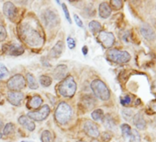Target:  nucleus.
Returning <instances> with one entry per match:
<instances>
[{
  "label": "nucleus",
  "instance_id": "14",
  "mask_svg": "<svg viewBox=\"0 0 156 142\" xmlns=\"http://www.w3.org/2000/svg\"><path fill=\"white\" fill-rule=\"evenodd\" d=\"M44 20L46 22V25L49 27H54L57 26L59 23V18L57 14L52 10H47L44 14Z\"/></svg>",
  "mask_w": 156,
  "mask_h": 142
},
{
  "label": "nucleus",
  "instance_id": "11",
  "mask_svg": "<svg viewBox=\"0 0 156 142\" xmlns=\"http://www.w3.org/2000/svg\"><path fill=\"white\" fill-rule=\"evenodd\" d=\"M140 34L147 41H154L156 40V33L154 30L148 24H142L140 29Z\"/></svg>",
  "mask_w": 156,
  "mask_h": 142
},
{
  "label": "nucleus",
  "instance_id": "46",
  "mask_svg": "<svg viewBox=\"0 0 156 142\" xmlns=\"http://www.w3.org/2000/svg\"><path fill=\"white\" fill-rule=\"evenodd\" d=\"M79 142H85V141H79Z\"/></svg>",
  "mask_w": 156,
  "mask_h": 142
},
{
  "label": "nucleus",
  "instance_id": "7",
  "mask_svg": "<svg viewBox=\"0 0 156 142\" xmlns=\"http://www.w3.org/2000/svg\"><path fill=\"white\" fill-rule=\"evenodd\" d=\"M51 113V109L49 107V105H43L42 107H41L39 110L37 111H33V112H30L28 113V117L30 118L32 121H43L45 120L48 115Z\"/></svg>",
  "mask_w": 156,
  "mask_h": 142
},
{
  "label": "nucleus",
  "instance_id": "36",
  "mask_svg": "<svg viewBox=\"0 0 156 142\" xmlns=\"http://www.w3.org/2000/svg\"><path fill=\"white\" fill-rule=\"evenodd\" d=\"M120 103H121V104L124 105V106H127V105L130 104V103H131V98H130V96H125L124 98H121V99H120Z\"/></svg>",
  "mask_w": 156,
  "mask_h": 142
},
{
  "label": "nucleus",
  "instance_id": "32",
  "mask_svg": "<svg viewBox=\"0 0 156 142\" xmlns=\"http://www.w3.org/2000/svg\"><path fill=\"white\" fill-rule=\"evenodd\" d=\"M122 115L126 120H129L131 117H133V114L132 111L129 109H123L122 110Z\"/></svg>",
  "mask_w": 156,
  "mask_h": 142
},
{
  "label": "nucleus",
  "instance_id": "38",
  "mask_svg": "<svg viewBox=\"0 0 156 142\" xmlns=\"http://www.w3.org/2000/svg\"><path fill=\"white\" fill-rule=\"evenodd\" d=\"M101 138H102V140H103L104 142H108V141L111 139V136H110V134H108V132H104V133H102V135H101Z\"/></svg>",
  "mask_w": 156,
  "mask_h": 142
},
{
  "label": "nucleus",
  "instance_id": "20",
  "mask_svg": "<svg viewBox=\"0 0 156 142\" xmlns=\"http://www.w3.org/2000/svg\"><path fill=\"white\" fill-rule=\"evenodd\" d=\"M43 103V100L41 96H34L31 98V100L30 101L29 103V107L32 108V109H38L39 107H41V105Z\"/></svg>",
  "mask_w": 156,
  "mask_h": 142
},
{
  "label": "nucleus",
  "instance_id": "40",
  "mask_svg": "<svg viewBox=\"0 0 156 142\" xmlns=\"http://www.w3.org/2000/svg\"><path fill=\"white\" fill-rule=\"evenodd\" d=\"M154 103H155V104H153V103H151V110H152L154 113H156V101H154Z\"/></svg>",
  "mask_w": 156,
  "mask_h": 142
},
{
  "label": "nucleus",
  "instance_id": "22",
  "mask_svg": "<svg viewBox=\"0 0 156 142\" xmlns=\"http://www.w3.org/2000/svg\"><path fill=\"white\" fill-rule=\"evenodd\" d=\"M88 28H89V30L93 32V33H99L100 32H101V30H102V26H101V24L98 22V21H90L89 22V24H88Z\"/></svg>",
  "mask_w": 156,
  "mask_h": 142
},
{
  "label": "nucleus",
  "instance_id": "19",
  "mask_svg": "<svg viewBox=\"0 0 156 142\" xmlns=\"http://www.w3.org/2000/svg\"><path fill=\"white\" fill-rule=\"evenodd\" d=\"M62 50H63V43L62 41H59L50 51V56L52 58H58L62 54Z\"/></svg>",
  "mask_w": 156,
  "mask_h": 142
},
{
  "label": "nucleus",
  "instance_id": "44",
  "mask_svg": "<svg viewBox=\"0 0 156 142\" xmlns=\"http://www.w3.org/2000/svg\"><path fill=\"white\" fill-rule=\"evenodd\" d=\"M21 142H29V141H21Z\"/></svg>",
  "mask_w": 156,
  "mask_h": 142
},
{
  "label": "nucleus",
  "instance_id": "41",
  "mask_svg": "<svg viewBox=\"0 0 156 142\" xmlns=\"http://www.w3.org/2000/svg\"><path fill=\"white\" fill-rule=\"evenodd\" d=\"M152 89H153V91L156 92V80L153 82V85H152Z\"/></svg>",
  "mask_w": 156,
  "mask_h": 142
},
{
  "label": "nucleus",
  "instance_id": "37",
  "mask_svg": "<svg viewBox=\"0 0 156 142\" xmlns=\"http://www.w3.org/2000/svg\"><path fill=\"white\" fill-rule=\"evenodd\" d=\"M73 19H74V22L76 23V25H77L78 27H83V26H84V25H83V21H82V20L79 18V16H78L77 14H74Z\"/></svg>",
  "mask_w": 156,
  "mask_h": 142
},
{
  "label": "nucleus",
  "instance_id": "25",
  "mask_svg": "<svg viewBox=\"0 0 156 142\" xmlns=\"http://www.w3.org/2000/svg\"><path fill=\"white\" fill-rule=\"evenodd\" d=\"M41 142H52V135L50 131L44 130L41 133Z\"/></svg>",
  "mask_w": 156,
  "mask_h": 142
},
{
  "label": "nucleus",
  "instance_id": "2",
  "mask_svg": "<svg viewBox=\"0 0 156 142\" xmlns=\"http://www.w3.org/2000/svg\"><path fill=\"white\" fill-rule=\"evenodd\" d=\"M72 115H73V111L71 106L65 102H61L58 104L54 114L56 122L60 125H65L67 122L71 120Z\"/></svg>",
  "mask_w": 156,
  "mask_h": 142
},
{
  "label": "nucleus",
  "instance_id": "4",
  "mask_svg": "<svg viewBox=\"0 0 156 142\" xmlns=\"http://www.w3.org/2000/svg\"><path fill=\"white\" fill-rule=\"evenodd\" d=\"M91 89L97 98L101 101H108L110 98V92L107 85L100 80H95L91 83Z\"/></svg>",
  "mask_w": 156,
  "mask_h": 142
},
{
  "label": "nucleus",
  "instance_id": "39",
  "mask_svg": "<svg viewBox=\"0 0 156 142\" xmlns=\"http://www.w3.org/2000/svg\"><path fill=\"white\" fill-rule=\"evenodd\" d=\"M82 53L84 54V55H87V53H88V48H87V46H83V48H82Z\"/></svg>",
  "mask_w": 156,
  "mask_h": 142
},
{
  "label": "nucleus",
  "instance_id": "13",
  "mask_svg": "<svg viewBox=\"0 0 156 142\" xmlns=\"http://www.w3.org/2000/svg\"><path fill=\"white\" fill-rule=\"evenodd\" d=\"M68 67L66 65H58L53 70V78L57 80H62L67 77Z\"/></svg>",
  "mask_w": 156,
  "mask_h": 142
},
{
  "label": "nucleus",
  "instance_id": "27",
  "mask_svg": "<svg viewBox=\"0 0 156 142\" xmlns=\"http://www.w3.org/2000/svg\"><path fill=\"white\" fill-rule=\"evenodd\" d=\"M91 116L94 120L96 121H99L102 120L104 117V112L101 109H97L95 111H93V113L91 114Z\"/></svg>",
  "mask_w": 156,
  "mask_h": 142
},
{
  "label": "nucleus",
  "instance_id": "9",
  "mask_svg": "<svg viewBox=\"0 0 156 142\" xmlns=\"http://www.w3.org/2000/svg\"><path fill=\"white\" fill-rule=\"evenodd\" d=\"M84 131L86 134L93 138H97L99 136V129L98 125L92 121H86L84 124Z\"/></svg>",
  "mask_w": 156,
  "mask_h": 142
},
{
  "label": "nucleus",
  "instance_id": "12",
  "mask_svg": "<svg viewBox=\"0 0 156 142\" xmlns=\"http://www.w3.org/2000/svg\"><path fill=\"white\" fill-rule=\"evenodd\" d=\"M23 98H24V95L20 92H10L8 93V101L10 104L14 106L20 105Z\"/></svg>",
  "mask_w": 156,
  "mask_h": 142
},
{
  "label": "nucleus",
  "instance_id": "45",
  "mask_svg": "<svg viewBox=\"0 0 156 142\" xmlns=\"http://www.w3.org/2000/svg\"><path fill=\"white\" fill-rule=\"evenodd\" d=\"M93 142H98V141H96V140H95V141H93Z\"/></svg>",
  "mask_w": 156,
  "mask_h": 142
},
{
  "label": "nucleus",
  "instance_id": "15",
  "mask_svg": "<svg viewBox=\"0 0 156 142\" xmlns=\"http://www.w3.org/2000/svg\"><path fill=\"white\" fill-rule=\"evenodd\" d=\"M3 12L8 18L12 20L17 15V8L15 7V5L13 3L6 2L3 6Z\"/></svg>",
  "mask_w": 156,
  "mask_h": 142
},
{
  "label": "nucleus",
  "instance_id": "3",
  "mask_svg": "<svg viewBox=\"0 0 156 142\" xmlns=\"http://www.w3.org/2000/svg\"><path fill=\"white\" fill-rule=\"evenodd\" d=\"M76 89L77 86L74 79L72 76H67L59 84L58 92L60 95H62L64 98H72L75 94Z\"/></svg>",
  "mask_w": 156,
  "mask_h": 142
},
{
  "label": "nucleus",
  "instance_id": "21",
  "mask_svg": "<svg viewBox=\"0 0 156 142\" xmlns=\"http://www.w3.org/2000/svg\"><path fill=\"white\" fill-rule=\"evenodd\" d=\"M26 80H27V83L29 85V87L32 90H37L39 85H38V82L35 79V77L30 74V73H28L27 74V77H26Z\"/></svg>",
  "mask_w": 156,
  "mask_h": 142
},
{
  "label": "nucleus",
  "instance_id": "43",
  "mask_svg": "<svg viewBox=\"0 0 156 142\" xmlns=\"http://www.w3.org/2000/svg\"><path fill=\"white\" fill-rule=\"evenodd\" d=\"M1 136H2V135H1V133H0V138H1Z\"/></svg>",
  "mask_w": 156,
  "mask_h": 142
},
{
  "label": "nucleus",
  "instance_id": "5",
  "mask_svg": "<svg viewBox=\"0 0 156 142\" xmlns=\"http://www.w3.org/2000/svg\"><path fill=\"white\" fill-rule=\"evenodd\" d=\"M107 58L116 64H125L128 63L131 56L127 51H121L119 49H110L107 53Z\"/></svg>",
  "mask_w": 156,
  "mask_h": 142
},
{
  "label": "nucleus",
  "instance_id": "6",
  "mask_svg": "<svg viewBox=\"0 0 156 142\" xmlns=\"http://www.w3.org/2000/svg\"><path fill=\"white\" fill-rule=\"evenodd\" d=\"M7 86H8L9 90H10L11 92H20L25 88L26 80L22 75L17 74L9 80Z\"/></svg>",
  "mask_w": 156,
  "mask_h": 142
},
{
  "label": "nucleus",
  "instance_id": "18",
  "mask_svg": "<svg viewBox=\"0 0 156 142\" xmlns=\"http://www.w3.org/2000/svg\"><path fill=\"white\" fill-rule=\"evenodd\" d=\"M98 13L102 19H108L111 15V8L109 7V5L108 3L103 2L99 5Z\"/></svg>",
  "mask_w": 156,
  "mask_h": 142
},
{
  "label": "nucleus",
  "instance_id": "17",
  "mask_svg": "<svg viewBox=\"0 0 156 142\" xmlns=\"http://www.w3.org/2000/svg\"><path fill=\"white\" fill-rule=\"evenodd\" d=\"M132 122H133V125L137 127V129L143 130L146 128V121L140 113H138V114L133 115Z\"/></svg>",
  "mask_w": 156,
  "mask_h": 142
},
{
  "label": "nucleus",
  "instance_id": "26",
  "mask_svg": "<svg viewBox=\"0 0 156 142\" xmlns=\"http://www.w3.org/2000/svg\"><path fill=\"white\" fill-rule=\"evenodd\" d=\"M39 81H40V83H41V86H43V87H49L51 84V78L49 77V76L42 75V76L40 77Z\"/></svg>",
  "mask_w": 156,
  "mask_h": 142
},
{
  "label": "nucleus",
  "instance_id": "30",
  "mask_svg": "<svg viewBox=\"0 0 156 142\" xmlns=\"http://www.w3.org/2000/svg\"><path fill=\"white\" fill-rule=\"evenodd\" d=\"M9 70L6 67V65L2 63H0V79L5 80L6 78L9 77Z\"/></svg>",
  "mask_w": 156,
  "mask_h": 142
},
{
  "label": "nucleus",
  "instance_id": "10",
  "mask_svg": "<svg viewBox=\"0 0 156 142\" xmlns=\"http://www.w3.org/2000/svg\"><path fill=\"white\" fill-rule=\"evenodd\" d=\"M6 48H7V50H5V53L7 54L13 55V56L21 55L24 53V51H25L24 50V47L21 44L17 43H14L6 45Z\"/></svg>",
  "mask_w": 156,
  "mask_h": 142
},
{
  "label": "nucleus",
  "instance_id": "47",
  "mask_svg": "<svg viewBox=\"0 0 156 142\" xmlns=\"http://www.w3.org/2000/svg\"><path fill=\"white\" fill-rule=\"evenodd\" d=\"M0 100H1V96H0Z\"/></svg>",
  "mask_w": 156,
  "mask_h": 142
},
{
  "label": "nucleus",
  "instance_id": "8",
  "mask_svg": "<svg viewBox=\"0 0 156 142\" xmlns=\"http://www.w3.org/2000/svg\"><path fill=\"white\" fill-rule=\"evenodd\" d=\"M98 41L105 48H110L115 43V36L112 32L101 31L98 35Z\"/></svg>",
  "mask_w": 156,
  "mask_h": 142
},
{
  "label": "nucleus",
  "instance_id": "31",
  "mask_svg": "<svg viewBox=\"0 0 156 142\" xmlns=\"http://www.w3.org/2000/svg\"><path fill=\"white\" fill-rule=\"evenodd\" d=\"M110 5L113 9L118 10V9H120L122 8L123 2L120 1V0H112V1H110Z\"/></svg>",
  "mask_w": 156,
  "mask_h": 142
},
{
  "label": "nucleus",
  "instance_id": "35",
  "mask_svg": "<svg viewBox=\"0 0 156 142\" xmlns=\"http://www.w3.org/2000/svg\"><path fill=\"white\" fill-rule=\"evenodd\" d=\"M66 41H67V45L70 49H73L75 47V41L73 38H72L71 36H68Z\"/></svg>",
  "mask_w": 156,
  "mask_h": 142
},
{
  "label": "nucleus",
  "instance_id": "24",
  "mask_svg": "<svg viewBox=\"0 0 156 142\" xmlns=\"http://www.w3.org/2000/svg\"><path fill=\"white\" fill-rule=\"evenodd\" d=\"M14 132H15V125L12 123L7 124L3 128V134L6 136H10V135L14 134Z\"/></svg>",
  "mask_w": 156,
  "mask_h": 142
},
{
  "label": "nucleus",
  "instance_id": "28",
  "mask_svg": "<svg viewBox=\"0 0 156 142\" xmlns=\"http://www.w3.org/2000/svg\"><path fill=\"white\" fill-rule=\"evenodd\" d=\"M140 135L136 129L131 130V134L129 136V142H140Z\"/></svg>",
  "mask_w": 156,
  "mask_h": 142
},
{
  "label": "nucleus",
  "instance_id": "29",
  "mask_svg": "<svg viewBox=\"0 0 156 142\" xmlns=\"http://www.w3.org/2000/svg\"><path fill=\"white\" fill-rule=\"evenodd\" d=\"M120 128H121V132H122L123 136L124 137H129V136L131 134V130H132L130 128V126L127 124H123V125H121Z\"/></svg>",
  "mask_w": 156,
  "mask_h": 142
},
{
  "label": "nucleus",
  "instance_id": "33",
  "mask_svg": "<svg viewBox=\"0 0 156 142\" xmlns=\"http://www.w3.org/2000/svg\"><path fill=\"white\" fill-rule=\"evenodd\" d=\"M62 10H63V12H64V15H65L66 20H67V21H68V22L71 24V23H72V20H71L70 13H69V10H68V9H67L66 5H65V4H62Z\"/></svg>",
  "mask_w": 156,
  "mask_h": 142
},
{
  "label": "nucleus",
  "instance_id": "1",
  "mask_svg": "<svg viewBox=\"0 0 156 142\" xmlns=\"http://www.w3.org/2000/svg\"><path fill=\"white\" fill-rule=\"evenodd\" d=\"M19 34L21 40L30 47H41L43 43V37L38 30L29 23H22L19 28Z\"/></svg>",
  "mask_w": 156,
  "mask_h": 142
},
{
  "label": "nucleus",
  "instance_id": "23",
  "mask_svg": "<svg viewBox=\"0 0 156 142\" xmlns=\"http://www.w3.org/2000/svg\"><path fill=\"white\" fill-rule=\"evenodd\" d=\"M103 123H104L105 126L107 128H109V129H113L116 125L114 120L112 119V117L109 114H107L106 116L103 117Z\"/></svg>",
  "mask_w": 156,
  "mask_h": 142
},
{
  "label": "nucleus",
  "instance_id": "16",
  "mask_svg": "<svg viewBox=\"0 0 156 142\" xmlns=\"http://www.w3.org/2000/svg\"><path fill=\"white\" fill-rule=\"evenodd\" d=\"M19 123L20 125L27 128L29 131H34L35 130V127H36L35 123L30 118H29L27 115H21L19 118Z\"/></svg>",
  "mask_w": 156,
  "mask_h": 142
},
{
  "label": "nucleus",
  "instance_id": "34",
  "mask_svg": "<svg viewBox=\"0 0 156 142\" xmlns=\"http://www.w3.org/2000/svg\"><path fill=\"white\" fill-rule=\"evenodd\" d=\"M6 38H7V31L2 25H0V42L4 41Z\"/></svg>",
  "mask_w": 156,
  "mask_h": 142
},
{
  "label": "nucleus",
  "instance_id": "42",
  "mask_svg": "<svg viewBox=\"0 0 156 142\" xmlns=\"http://www.w3.org/2000/svg\"><path fill=\"white\" fill-rule=\"evenodd\" d=\"M2 128H4V125H3V122L0 120V130H1Z\"/></svg>",
  "mask_w": 156,
  "mask_h": 142
}]
</instances>
